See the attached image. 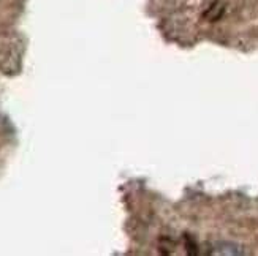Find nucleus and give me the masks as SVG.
Masks as SVG:
<instances>
[{
    "label": "nucleus",
    "mask_w": 258,
    "mask_h": 256,
    "mask_svg": "<svg viewBox=\"0 0 258 256\" xmlns=\"http://www.w3.org/2000/svg\"><path fill=\"white\" fill-rule=\"evenodd\" d=\"M214 248H217V250H214V253H217V254H239V253H242L241 250H238L236 245H233V243H227V242L225 243H217Z\"/></svg>",
    "instance_id": "f257e3e1"
}]
</instances>
